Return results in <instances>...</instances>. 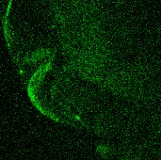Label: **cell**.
Listing matches in <instances>:
<instances>
[{"label":"cell","mask_w":161,"mask_h":160,"mask_svg":"<svg viewBox=\"0 0 161 160\" xmlns=\"http://www.w3.org/2000/svg\"><path fill=\"white\" fill-rule=\"evenodd\" d=\"M11 0L9 1V8H8V11H7V16H8V13H9V7H11Z\"/></svg>","instance_id":"cell-1"}]
</instances>
